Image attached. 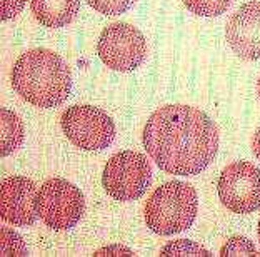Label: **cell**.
Masks as SVG:
<instances>
[{
    "label": "cell",
    "mask_w": 260,
    "mask_h": 257,
    "mask_svg": "<svg viewBox=\"0 0 260 257\" xmlns=\"http://www.w3.org/2000/svg\"><path fill=\"white\" fill-rule=\"evenodd\" d=\"M142 142L153 162L167 174L197 176L218 152V129L205 112L172 104L149 117Z\"/></svg>",
    "instance_id": "6da1fadb"
},
{
    "label": "cell",
    "mask_w": 260,
    "mask_h": 257,
    "mask_svg": "<svg viewBox=\"0 0 260 257\" xmlns=\"http://www.w3.org/2000/svg\"><path fill=\"white\" fill-rule=\"evenodd\" d=\"M12 87L25 102L52 109L69 99L72 72L58 53L32 49L22 53L12 67Z\"/></svg>",
    "instance_id": "7a4b0ae2"
},
{
    "label": "cell",
    "mask_w": 260,
    "mask_h": 257,
    "mask_svg": "<svg viewBox=\"0 0 260 257\" xmlns=\"http://www.w3.org/2000/svg\"><path fill=\"white\" fill-rule=\"evenodd\" d=\"M199 211L197 190L190 184L170 181L155 189L145 204L147 227L158 236H172L192 227Z\"/></svg>",
    "instance_id": "3957f363"
},
{
    "label": "cell",
    "mask_w": 260,
    "mask_h": 257,
    "mask_svg": "<svg viewBox=\"0 0 260 257\" xmlns=\"http://www.w3.org/2000/svg\"><path fill=\"white\" fill-rule=\"evenodd\" d=\"M152 182V167L144 154L122 151L104 167L102 185L112 199L128 202L145 194Z\"/></svg>",
    "instance_id": "277c9868"
},
{
    "label": "cell",
    "mask_w": 260,
    "mask_h": 257,
    "mask_svg": "<svg viewBox=\"0 0 260 257\" xmlns=\"http://www.w3.org/2000/svg\"><path fill=\"white\" fill-rule=\"evenodd\" d=\"M85 212V199L79 187L65 179H49L37 192V214L47 227L69 231Z\"/></svg>",
    "instance_id": "5b68a950"
},
{
    "label": "cell",
    "mask_w": 260,
    "mask_h": 257,
    "mask_svg": "<svg viewBox=\"0 0 260 257\" xmlns=\"http://www.w3.org/2000/svg\"><path fill=\"white\" fill-rule=\"evenodd\" d=\"M65 137L84 151L107 149L115 139V124L107 112L93 105H74L62 113Z\"/></svg>",
    "instance_id": "8992f818"
},
{
    "label": "cell",
    "mask_w": 260,
    "mask_h": 257,
    "mask_svg": "<svg viewBox=\"0 0 260 257\" xmlns=\"http://www.w3.org/2000/svg\"><path fill=\"white\" fill-rule=\"evenodd\" d=\"M99 57L117 72H130L140 67L147 55V42L139 28L125 22L105 27L97 42Z\"/></svg>",
    "instance_id": "52a82bcc"
},
{
    "label": "cell",
    "mask_w": 260,
    "mask_h": 257,
    "mask_svg": "<svg viewBox=\"0 0 260 257\" xmlns=\"http://www.w3.org/2000/svg\"><path fill=\"white\" fill-rule=\"evenodd\" d=\"M218 199L234 214H250L260 207V169L247 160L227 165L218 177Z\"/></svg>",
    "instance_id": "ba28073f"
},
{
    "label": "cell",
    "mask_w": 260,
    "mask_h": 257,
    "mask_svg": "<svg viewBox=\"0 0 260 257\" xmlns=\"http://www.w3.org/2000/svg\"><path fill=\"white\" fill-rule=\"evenodd\" d=\"M37 185L22 176H14L2 182L0 214L5 222L14 225H32L37 219Z\"/></svg>",
    "instance_id": "9c48e42d"
},
{
    "label": "cell",
    "mask_w": 260,
    "mask_h": 257,
    "mask_svg": "<svg viewBox=\"0 0 260 257\" xmlns=\"http://www.w3.org/2000/svg\"><path fill=\"white\" fill-rule=\"evenodd\" d=\"M225 37L232 50L245 61L260 59V2L252 0L240 5L230 17Z\"/></svg>",
    "instance_id": "30bf717a"
},
{
    "label": "cell",
    "mask_w": 260,
    "mask_h": 257,
    "mask_svg": "<svg viewBox=\"0 0 260 257\" xmlns=\"http://www.w3.org/2000/svg\"><path fill=\"white\" fill-rule=\"evenodd\" d=\"M30 9L42 25L58 28L75 19L80 9V0H30Z\"/></svg>",
    "instance_id": "8fae6325"
},
{
    "label": "cell",
    "mask_w": 260,
    "mask_h": 257,
    "mask_svg": "<svg viewBox=\"0 0 260 257\" xmlns=\"http://www.w3.org/2000/svg\"><path fill=\"white\" fill-rule=\"evenodd\" d=\"M2 144H0V154L2 157L10 155L22 146L23 142V124L20 117L9 109H2Z\"/></svg>",
    "instance_id": "7c38bea8"
},
{
    "label": "cell",
    "mask_w": 260,
    "mask_h": 257,
    "mask_svg": "<svg viewBox=\"0 0 260 257\" xmlns=\"http://www.w3.org/2000/svg\"><path fill=\"white\" fill-rule=\"evenodd\" d=\"M234 0H184L185 7L195 15L217 17L223 14Z\"/></svg>",
    "instance_id": "4fadbf2b"
},
{
    "label": "cell",
    "mask_w": 260,
    "mask_h": 257,
    "mask_svg": "<svg viewBox=\"0 0 260 257\" xmlns=\"http://www.w3.org/2000/svg\"><path fill=\"white\" fill-rule=\"evenodd\" d=\"M162 257H179V255H212L209 250L204 249L202 246L195 244L188 239H180V241H174L167 244L165 247H162L160 250Z\"/></svg>",
    "instance_id": "5bb4252c"
},
{
    "label": "cell",
    "mask_w": 260,
    "mask_h": 257,
    "mask_svg": "<svg viewBox=\"0 0 260 257\" xmlns=\"http://www.w3.org/2000/svg\"><path fill=\"white\" fill-rule=\"evenodd\" d=\"M218 255L220 257H245V255L255 257L258 255V252L250 239L235 236L223 244V247L220 249V254Z\"/></svg>",
    "instance_id": "9a60e30c"
},
{
    "label": "cell",
    "mask_w": 260,
    "mask_h": 257,
    "mask_svg": "<svg viewBox=\"0 0 260 257\" xmlns=\"http://www.w3.org/2000/svg\"><path fill=\"white\" fill-rule=\"evenodd\" d=\"M135 0H87L92 9L104 15H120L132 7Z\"/></svg>",
    "instance_id": "2e32d148"
},
{
    "label": "cell",
    "mask_w": 260,
    "mask_h": 257,
    "mask_svg": "<svg viewBox=\"0 0 260 257\" xmlns=\"http://www.w3.org/2000/svg\"><path fill=\"white\" fill-rule=\"evenodd\" d=\"M27 249L23 246L20 236H17L14 231L2 229V255H25Z\"/></svg>",
    "instance_id": "e0dca14e"
},
{
    "label": "cell",
    "mask_w": 260,
    "mask_h": 257,
    "mask_svg": "<svg viewBox=\"0 0 260 257\" xmlns=\"http://www.w3.org/2000/svg\"><path fill=\"white\" fill-rule=\"evenodd\" d=\"M23 5H25V0H2V10H0L2 20L15 19L23 10Z\"/></svg>",
    "instance_id": "ac0fdd59"
},
{
    "label": "cell",
    "mask_w": 260,
    "mask_h": 257,
    "mask_svg": "<svg viewBox=\"0 0 260 257\" xmlns=\"http://www.w3.org/2000/svg\"><path fill=\"white\" fill-rule=\"evenodd\" d=\"M93 255H134V252L130 249H125V247H105V249H100L97 250Z\"/></svg>",
    "instance_id": "d6986e66"
},
{
    "label": "cell",
    "mask_w": 260,
    "mask_h": 257,
    "mask_svg": "<svg viewBox=\"0 0 260 257\" xmlns=\"http://www.w3.org/2000/svg\"><path fill=\"white\" fill-rule=\"evenodd\" d=\"M252 151H253V155L260 160V129L252 137Z\"/></svg>",
    "instance_id": "ffe728a7"
},
{
    "label": "cell",
    "mask_w": 260,
    "mask_h": 257,
    "mask_svg": "<svg viewBox=\"0 0 260 257\" xmlns=\"http://www.w3.org/2000/svg\"><path fill=\"white\" fill-rule=\"evenodd\" d=\"M257 92H258V97H260V75H258V80H257Z\"/></svg>",
    "instance_id": "44dd1931"
},
{
    "label": "cell",
    "mask_w": 260,
    "mask_h": 257,
    "mask_svg": "<svg viewBox=\"0 0 260 257\" xmlns=\"http://www.w3.org/2000/svg\"><path fill=\"white\" fill-rule=\"evenodd\" d=\"M257 234H258V241H260V219H258V229H257Z\"/></svg>",
    "instance_id": "7402d4cb"
}]
</instances>
